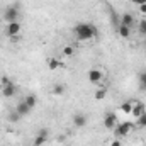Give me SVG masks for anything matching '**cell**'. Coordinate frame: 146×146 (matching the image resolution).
Returning a JSON list of instances; mask_svg holds the SVG:
<instances>
[{"label":"cell","instance_id":"7a4b0ae2","mask_svg":"<svg viewBox=\"0 0 146 146\" xmlns=\"http://www.w3.org/2000/svg\"><path fill=\"white\" fill-rule=\"evenodd\" d=\"M19 15H21V12H19V7H17V5H9V7L3 10V21H5L7 24H10V22H19Z\"/></svg>","mask_w":146,"mask_h":146},{"label":"cell","instance_id":"ba28073f","mask_svg":"<svg viewBox=\"0 0 146 146\" xmlns=\"http://www.w3.org/2000/svg\"><path fill=\"white\" fill-rule=\"evenodd\" d=\"M143 112H146L145 104H143V102H138V100H134V102H133V110H131V115L138 119V117H139Z\"/></svg>","mask_w":146,"mask_h":146},{"label":"cell","instance_id":"484cf974","mask_svg":"<svg viewBox=\"0 0 146 146\" xmlns=\"http://www.w3.org/2000/svg\"><path fill=\"white\" fill-rule=\"evenodd\" d=\"M131 2H133L134 5H138V7H139V5H143V3H146V0H131Z\"/></svg>","mask_w":146,"mask_h":146},{"label":"cell","instance_id":"d6986e66","mask_svg":"<svg viewBox=\"0 0 146 146\" xmlns=\"http://www.w3.org/2000/svg\"><path fill=\"white\" fill-rule=\"evenodd\" d=\"M53 94H54V95H63V94H65V85H61V83L53 85Z\"/></svg>","mask_w":146,"mask_h":146},{"label":"cell","instance_id":"cb8c5ba5","mask_svg":"<svg viewBox=\"0 0 146 146\" xmlns=\"http://www.w3.org/2000/svg\"><path fill=\"white\" fill-rule=\"evenodd\" d=\"M109 146H122V143H121L119 139H112V141L109 143Z\"/></svg>","mask_w":146,"mask_h":146},{"label":"cell","instance_id":"44dd1931","mask_svg":"<svg viewBox=\"0 0 146 146\" xmlns=\"http://www.w3.org/2000/svg\"><path fill=\"white\" fill-rule=\"evenodd\" d=\"M106 95H107V92H106L104 88H99L94 97H95V100H102V99H106Z\"/></svg>","mask_w":146,"mask_h":146},{"label":"cell","instance_id":"d4e9b609","mask_svg":"<svg viewBox=\"0 0 146 146\" xmlns=\"http://www.w3.org/2000/svg\"><path fill=\"white\" fill-rule=\"evenodd\" d=\"M139 14H141V15H146V3L139 5Z\"/></svg>","mask_w":146,"mask_h":146},{"label":"cell","instance_id":"ffe728a7","mask_svg":"<svg viewBox=\"0 0 146 146\" xmlns=\"http://www.w3.org/2000/svg\"><path fill=\"white\" fill-rule=\"evenodd\" d=\"M136 126H138V127H146V112H143V114L136 119Z\"/></svg>","mask_w":146,"mask_h":146},{"label":"cell","instance_id":"7c38bea8","mask_svg":"<svg viewBox=\"0 0 146 146\" xmlns=\"http://www.w3.org/2000/svg\"><path fill=\"white\" fill-rule=\"evenodd\" d=\"M46 63H48V68H49V70H58V68L61 66V61H60L58 58H54V56L48 58V60H46Z\"/></svg>","mask_w":146,"mask_h":146},{"label":"cell","instance_id":"ac0fdd59","mask_svg":"<svg viewBox=\"0 0 146 146\" xmlns=\"http://www.w3.org/2000/svg\"><path fill=\"white\" fill-rule=\"evenodd\" d=\"M138 82H139V88L146 92V72H141L138 75Z\"/></svg>","mask_w":146,"mask_h":146},{"label":"cell","instance_id":"30bf717a","mask_svg":"<svg viewBox=\"0 0 146 146\" xmlns=\"http://www.w3.org/2000/svg\"><path fill=\"white\" fill-rule=\"evenodd\" d=\"M15 92H17V87H15V83H9V85H3L2 87V95L3 97H14L15 95Z\"/></svg>","mask_w":146,"mask_h":146},{"label":"cell","instance_id":"2e32d148","mask_svg":"<svg viewBox=\"0 0 146 146\" xmlns=\"http://www.w3.org/2000/svg\"><path fill=\"white\" fill-rule=\"evenodd\" d=\"M133 102H134V100H126V102H122V104H121V107H119V109L122 110L124 114H131V110H133Z\"/></svg>","mask_w":146,"mask_h":146},{"label":"cell","instance_id":"6da1fadb","mask_svg":"<svg viewBox=\"0 0 146 146\" xmlns=\"http://www.w3.org/2000/svg\"><path fill=\"white\" fill-rule=\"evenodd\" d=\"M73 33H75L76 39H80V41H88V39H92V37L97 36V27H95L94 24L80 22V24L75 26Z\"/></svg>","mask_w":146,"mask_h":146},{"label":"cell","instance_id":"277c9868","mask_svg":"<svg viewBox=\"0 0 146 146\" xmlns=\"http://www.w3.org/2000/svg\"><path fill=\"white\" fill-rule=\"evenodd\" d=\"M21 29H22L21 22H10V24H7V26H5V36L17 37L19 34H21Z\"/></svg>","mask_w":146,"mask_h":146},{"label":"cell","instance_id":"5bb4252c","mask_svg":"<svg viewBox=\"0 0 146 146\" xmlns=\"http://www.w3.org/2000/svg\"><path fill=\"white\" fill-rule=\"evenodd\" d=\"M121 24L131 27V26L134 24V15H133V14H122V17H121Z\"/></svg>","mask_w":146,"mask_h":146},{"label":"cell","instance_id":"e0dca14e","mask_svg":"<svg viewBox=\"0 0 146 146\" xmlns=\"http://www.w3.org/2000/svg\"><path fill=\"white\" fill-rule=\"evenodd\" d=\"M24 102H26L31 109H34V106H36V102H37V97L36 95H33V94H29V95L24 97Z\"/></svg>","mask_w":146,"mask_h":146},{"label":"cell","instance_id":"8fae6325","mask_svg":"<svg viewBox=\"0 0 146 146\" xmlns=\"http://www.w3.org/2000/svg\"><path fill=\"white\" fill-rule=\"evenodd\" d=\"M15 110H17V114L21 115V117H26V115H29V112H31V107L24 102V100H21L17 106H15Z\"/></svg>","mask_w":146,"mask_h":146},{"label":"cell","instance_id":"8992f818","mask_svg":"<svg viewBox=\"0 0 146 146\" xmlns=\"http://www.w3.org/2000/svg\"><path fill=\"white\" fill-rule=\"evenodd\" d=\"M87 75H88V82H90V83H94V85L100 83V82H102V78H104V73H102V70H99V68H92Z\"/></svg>","mask_w":146,"mask_h":146},{"label":"cell","instance_id":"603a6c76","mask_svg":"<svg viewBox=\"0 0 146 146\" xmlns=\"http://www.w3.org/2000/svg\"><path fill=\"white\" fill-rule=\"evenodd\" d=\"M19 119H21V115L17 114V110H14V112L9 114V121H10V122H17Z\"/></svg>","mask_w":146,"mask_h":146},{"label":"cell","instance_id":"5b68a950","mask_svg":"<svg viewBox=\"0 0 146 146\" xmlns=\"http://www.w3.org/2000/svg\"><path fill=\"white\" fill-rule=\"evenodd\" d=\"M119 122H117V115L114 114V112H106V117H104V126H106V129H115V126H117Z\"/></svg>","mask_w":146,"mask_h":146},{"label":"cell","instance_id":"4fadbf2b","mask_svg":"<svg viewBox=\"0 0 146 146\" xmlns=\"http://www.w3.org/2000/svg\"><path fill=\"white\" fill-rule=\"evenodd\" d=\"M117 33H119L121 37H129L131 36V27H129V26H124V24H119Z\"/></svg>","mask_w":146,"mask_h":146},{"label":"cell","instance_id":"9c48e42d","mask_svg":"<svg viewBox=\"0 0 146 146\" xmlns=\"http://www.w3.org/2000/svg\"><path fill=\"white\" fill-rule=\"evenodd\" d=\"M73 126L75 127H85L87 126V115H83V114H73Z\"/></svg>","mask_w":146,"mask_h":146},{"label":"cell","instance_id":"9a60e30c","mask_svg":"<svg viewBox=\"0 0 146 146\" xmlns=\"http://www.w3.org/2000/svg\"><path fill=\"white\" fill-rule=\"evenodd\" d=\"M61 51H63V56H66V58H72L73 54H75V46H73V44H65Z\"/></svg>","mask_w":146,"mask_h":146},{"label":"cell","instance_id":"7402d4cb","mask_svg":"<svg viewBox=\"0 0 146 146\" xmlns=\"http://www.w3.org/2000/svg\"><path fill=\"white\" fill-rule=\"evenodd\" d=\"M138 31H139V34H141V36H146V19H143V21L139 22Z\"/></svg>","mask_w":146,"mask_h":146},{"label":"cell","instance_id":"3957f363","mask_svg":"<svg viewBox=\"0 0 146 146\" xmlns=\"http://www.w3.org/2000/svg\"><path fill=\"white\" fill-rule=\"evenodd\" d=\"M133 127H134V124L126 121V122H121V124H117L114 131H115V134H117L119 138H126V136H127V134L133 131Z\"/></svg>","mask_w":146,"mask_h":146},{"label":"cell","instance_id":"52a82bcc","mask_svg":"<svg viewBox=\"0 0 146 146\" xmlns=\"http://www.w3.org/2000/svg\"><path fill=\"white\" fill-rule=\"evenodd\" d=\"M48 138H49V131H48L46 127L39 129L37 136L34 138V146H42L44 143H46V141H48Z\"/></svg>","mask_w":146,"mask_h":146}]
</instances>
